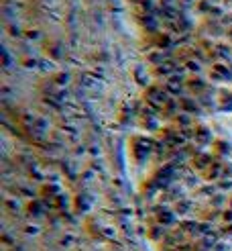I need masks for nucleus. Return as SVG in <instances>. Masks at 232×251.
Here are the masks:
<instances>
[{"label": "nucleus", "mask_w": 232, "mask_h": 251, "mask_svg": "<svg viewBox=\"0 0 232 251\" xmlns=\"http://www.w3.org/2000/svg\"><path fill=\"white\" fill-rule=\"evenodd\" d=\"M161 222H165V225H171V222H173V217H171V214H161Z\"/></svg>", "instance_id": "f257e3e1"}]
</instances>
